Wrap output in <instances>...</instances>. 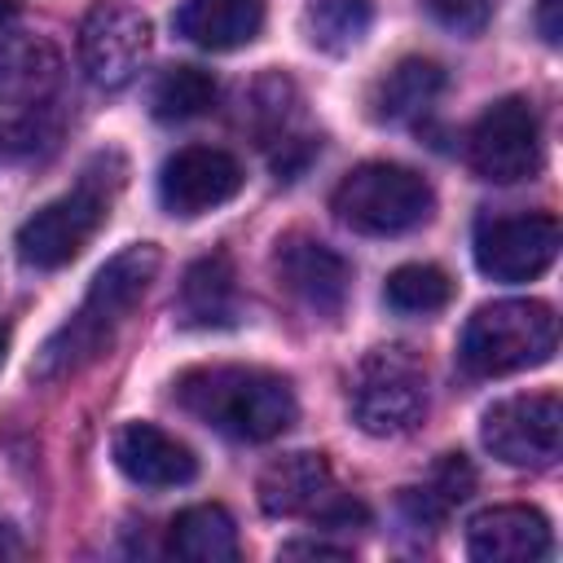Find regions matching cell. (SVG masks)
Segmentation results:
<instances>
[{"mask_svg": "<svg viewBox=\"0 0 563 563\" xmlns=\"http://www.w3.org/2000/svg\"><path fill=\"white\" fill-rule=\"evenodd\" d=\"M158 273V246L154 242H132L119 255H110L88 295L79 299V308L44 339V347L31 361V378L35 383H57L84 365H92L119 334V325L128 321V312L141 303L145 286Z\"/></svg>", "mask_w": 563, "mask_h": 563, "instance_id": "cell-1", "label": "cell"}, {"mask_svg": "<svg viewBox=\"0 0 563 563\" xmlns=\"http://www.w3.org/2000/svg\"><path fill=\"white\" fill-rule=\"evenodd\" d=\"M172 396L202 427H211V431H220L229 440H246V444L277 440L299 413L290 383L282 374H273V369H260V365H202V369H189L176 383Z\"/></svg>", "mask_w": 563, "mask_h": 563, "instance_id": "cell-2", "label": "cell"}, {"mask_svg": "<svg viewBox=\"0 0 563 563\" xmlns=\"http://www.w3.org/2000/svg\"><path fill=\"white\" fill-rule=\"evenodd\" d=\"M119 185H123L119 154L92 158L66 194H57L31 220H22V229H18V260L26 268H40V273L70 264L97 238V229L110 220V202H114Z\"/></svg>", "mask_w": 563, "mask_h": 563, "instance_id": "cell-3", "label": "cell"}, {"mask_svg": "<svg viewBox=\"0 0 563 563\" xmlns=\"http://www.w3.org/2000/svg\"><path fill=\"white\" fill-rule=\"evenodd\" d=\"M559 347V317L541 299H497L471 312L457 361L475 378H501L545 365Z\"/></svg>", "mask_w": 563, "mask_h": 563, "instance_id": "cell-4", "label": "cell"}, {"mask_svg": "<svg viewBox=\"0 0 563 563\" xmlns=\"http://www.w3.org/2000/svg\"><path fill=\"white\" fill-rule=\"evenodd\" d=\"M330 207H334L339 224H347L352 233L396 238V233H409L431 220L435 194H431L427 176H418L405 163H361L339 180Z\"/></svg>", "mask_w": 563, "mask_h": 563, "instance_id": "cell-5", "label": "cell"}, {"mask_svg": "<svg viewBox=\"0 0 563 563\" xmlns=\"http://www.w3.org/2000/svg\"><path fill=\"white\" fill-rule=\"evenodd\" d=\"M352 422L365 435H405L427 413V369L409 347H374L347 383Z\"/></svg>", "mask_w": 563, "mask_h": 563, "instance_id": "cell-6", "label": "cell"}, {"mask_svg": "<svg viewBox=\"0 0 563 563\" xmlns=\"http://www.w3.org/2000/svg\"><path fill=\"white\" fill-rule=\"evenodd\" d=\"M466 163L479 180H493V185H515V180L537 176L541 123H537L532 101H523V97L493 101L466 136Z\"/></svg>", "mask_w": 563, "mask_h": 563, "instance_id": "cell-7", "label": "cell"}, {"mask_svg": "<svg viewBox=\"0 0 563 563\" xmlns=\"http://www.w3.org/2000/svg\"><path fill=\"white\" fill-rule=\"evenodd\" d=\"M479 440L506 466H550L563 440V400L554 391L506 396L484 409Z\"/></svg>", "mask_w": 563, "mask_h": 563, "instance_id": "cell-8", "label": "cell"}, {"mask_svg": "<svg viewBox=\"0 0 563 563\" xmlns=\"http://www.w3.org/2000/svg\"><path fill=\"white\" fill-rule=\"evenodd\" d=\"M150 57V18L123 0H97L79 22V66L88 84L114 92Z\"/></svg>", "mask_w": 563, "mask_h": 563, "instance_id": "cell-9", "label": "cell"}, {"mask_svg": "<svg viewBox=\"0 0 563 563\" xmlns=\"http://www.w3.org/2000/svg\"><path fill=\"white\" fill-rule=\"evenodd\" d=\"M475 268L493 282H532L559 255V220L545 211L479 216L475 220Z\"/></svg>", "mask_w": 563, "mask_h": 563, "instance_id": "cell-10", "label": "cell"}, {"mask_svg": "<svg viewBox=\"0 0 563 563\" xmlns=\"http://www.w3.org/2000/svg\"><path fill=\"white\" fill-rule=\"evenodd\" d=\"M242 163L220 145H185L176 150L158 172V202L180 216H207L242 194Z\"/></svg>", "mask_w": 563, "mask_h": 563, "instance_id": "cell-11", "label": "cell"}, {"mask_svg": "<svg viewBox=\"0 0 563 563\" xmlns=\"http://www.w3.org/2000/svg\"><path fill=\"white\" fill-rule=\"evenodd\" d=\"M273 277L295 303H303L317 317H339L352 295V264L308 233H286L277 242Z\"/></svg>", "mask_w": 563, "mask_h": 563, "instance_id": "cell-12", "label": "cell"}, {"mask_svg": "<svg viewBox=\"0 0 563 563\" xmlns=\"http://www.w3.org/2000/svg\"><path fill=\"white\" fill-rule=\"evenodd\" d=\"M475 563H537L550 554V523L537 506H488L466 523Z\"/></svg>", "mask_w": 563, "mask_h": 563, "instance_id": "cell-13", "label": "cell"}, {"mask_svg": "<svg viewBox=\"0 0 563 563\" xmlns=\"http://www.w3.org/2000/svg\"><path fill=\"white\" fill-rule=\"evenodd\" d=\"M114 466L141 488H180L198 475L194 449L154 422H128L114 435Z\"/></svg>", "mask_w": 563, "mask_h": 563, "instance_id": "cell-14", "label": "cell"}, {"mask_svg": "<svg viewBox=\"0 0 563 563\" xmlns=\"http://www.w3.org/2000/svg\"><path fill=\"white\" fill-rule=\"evenodd\" d=\"M260 510L264 515H277V519H295V515H317L325 506V497L334 493V475H330V462L321 453H286V457H273L264 471H260Z\"/></svg>", "mask_w": 563, "mask_h": 563, "instance_id": "cell-15", "label": "cell"}, {"mask_svg": "<svg viewBox=\"0 0 563 563\" xmlns=\"http://www.w3.org/2000/svg\"><path fill=\"white\" fill-rule=\"evenodd\" d=\"M62 79V53L31 31L0 35V106H40Z\"/></svg>", "mask_w": 563, "mask_h": 563, "instance_id": "cell-16", "label": "cell"}, {"mask_svg": "<svg viewBox=\"0 0 563 563\" xmlns=\"http://www.w3.org/2000/svg\"><path fill=\"white\" fill-rule=\"evenodd\" d=\"M264 0H185L172 26L207 53H233L264 31Z\"/></svg>", "mask_w": 563, "mask_h": 563, "instance_id": "cell-17", "label": "cell"}, {"mask_svg": "<svg viewBox=\"0 0 563 563\" xmlns=\"http://www.w3.org/2000/svg\"><path fill=\"white\" fill-rule=\"evenodd\" d=\"M176 321L194 325V330L238 321V273H233V260L224 251L202 255L185 268L180 290H176Z\"/></svg>", "mask_w": 563, "mask_h": 563, "instance_id": "cell-18", "label": "cell"}, {"mask_svg": "<svg viewBox=\"0 0 563 563\" xmlns=\"http://www.w3.org/2000/svg\"><path fill=\"white\" fill-rule=\"evenodd\" d=\"M444 92V66L431 57H405L396 62L369 92V114L378 123H409L418 119L435 97Z\"/></svg>", "mask_w": 563, "mask_h": 563, "instance_id": "cell-19", "label": "cell"}, {"mask_svg": "<svg viewBox=\"0 0 563 563\" xmlns=\"http://www.w3.org/2000/svg\"><path fill=\"white\" fill-rule=\"evenodd\" d=\"M167 554L189 563H233L238 559V528L233 515L216 501L189 506L167 528Z\"/></svg>", "mask_w": 563, "mask_h": 563, "instance_id": "cell-20", "label": "cell"}, {"mask_svg": "<svg viewBox=\"0 0 563 563\" xmlns=\"http://www.w3.org/2000/svg\"><path fill=\"white\" fill-rule=\"evenodd\" d=\"M471 488H475L471 462H466L462 453H444V457L435 462V471H431L418 488H405V510H409L413 523H435V519H444L457 501H466Z\"/></svg>", "mask_w": 563, "mask_h": 563, "instance_id": "cell-21", "label": "cell"}, {"mask_svg": "<svg viewBox=\"0 0 563 563\" xmlns=\"http://www.w3.org/2000/svg\"><path fill=\"white\" fill-rule=\"evenodd\" d=\"M369 22H374L369 0H308V9H303L308 40L321 53H334V57L352 53L369 35Z\"/></svg>", "mask_w": 563, "mask_h": 563, "instance_id": "cell-22", "label": "cell"}, {"mask_svg": "<svg viewBox=\"0 0 563 563\" xmlns=\"http://www.w3.org/2000/svg\"><path fill=\"white\" fill-rule=\"evenodd\" d=\"M216 106V79L202 66H167L150 88V114L163 123L198 119Z\"/></svg>", "mask_w": 563, "mask_h": 563, "instance_id": "cell-23", "label": "cell"}, {"mask_svg": "<svg viewBox=\"0 0 563 563\" xmlns=\"http://www.w3.org/2000/svg\"><path fill=\"white\" fill-rule=\"evenodd\" d=\"M383 299H387L391 312L427 317V312H440L453 299V277L435 264H400V268L387 273Z\"/></svg>", "mask_w": 563, "mask_h": 563, "instance_id": "cell-24", "label": "cell"}, {"mask_svg": "<svg viewBox=\"0 0 563 563\" xmlns=\"http://www.w3.org/2000/svg\"><path fill=\"white\" fill-rule=\"evenodd\" d=\"M422 9L444 31H457V35H479L488 26V13H493L488 0H422Z\"/></svg>", "mask_w": 563, "mask_h": 563, "instance_id": "cell-25", "label": "cell"}, {"mask_svg": "<svg viewBox=\"0 0 563 563\" xmlns=\"http://www.w3.org/2000/svg\"><path fill=\"white\" fill-rule=\"evenodd\" d=\"M559 4H563V0H541V9H537V26H541V40H545V44H559V35H563V26H559Z\"/></svg>", "mask_w": 563, "mask_h": 563, "instance_id": "cell-26", "label": "cell"}, {"mask_svg": "<svg viewBox=\"0 0 563 563\" xmlns=\"http://www.w3.org/2000/svg\"><path fill=\"white\" fill-rule=\"evenodd\" d=\"M282 554H317V559H343L347 550H330V545H321V541H317V545H312V541H295V545H286Z\"/></svg>", "mask_w": 563, "mask_h": 563, "instance_id": "cell-27", "label": "cell"}, {"mask_svg": "<svg viewBox=\"0 0 563 563\" xmlns=\"http://www.w3.org/2000/svg\"><path fill=\"white\" fill-rule=\"evenodd\" d=\"M22 554H26V541L13 528L0 523V559H22Z\"/></svg>", "mask_w": 563, "mask_h": 563, "instance_id": "cell-28", "label": "cell"}, {"mask_svg": "<svg viewBox=\"0 0 563 563\" xmlns=\"http://www.w3.org/2000/svg\"><path fill=\"white\" fill-rule=\"evenodd\" d=\"M18 13V0H0V22H9Z\"/></svg>", "mask_w": 563, "mask_h": 563, "instance_id": "cell-29", "label": "cell"}, {"mask_svg": "<svg viewBox=\"0 0 563 563\" xmlns=\"http://www.w3.org/2000/svg\"><path fill=\"white\" fill-rule=\"evenodd\" d=\"M4 343H9V339H4V330H0V361H4Z\"/></svg>", "mask_w": 563, "mask_h": 563, "instance_id": "cell-30", "label": "cell"}]
</instances>
